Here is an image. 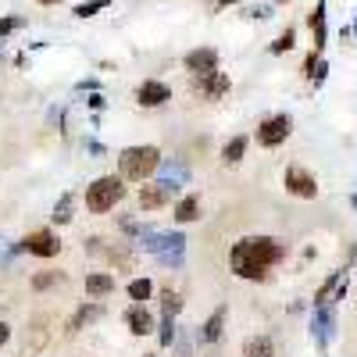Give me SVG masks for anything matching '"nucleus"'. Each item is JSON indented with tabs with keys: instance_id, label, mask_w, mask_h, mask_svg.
<instances>
[{
	"instance_id": "1",
	"label": "nucleus",
	"mask_w": 357,
	"mask_h": 357,
	"mask_svg": "<svg viewBox=\"0 0 357 357\" xmlns=\"http://www.w3.org/2000/svg\"><path fill=\"white\" fill-rule=\"evenodd\" d=\"M282 254H286V247L279 240H272V236H247V240L232 247L229 261L240 279H264V272L272 264H279Z\"/></svg>"
},
{
	"instance_id": "2",
	"label": "nucleus",
	"mask_w": 357,
	"mask_h": 357,
	"mask_svg": "<svg viewBox=\"0 0 357 357\" xmlns=\"http://www.w3.org/2000/svg\"><path fill=\"white\" fill-rule=\"evenodd\" d=\"M161 165V154L158 146H129V151H122V158H118V168H122V178H129V183H146Z\"/></svg>"
},
{
	"instance_id": "3",
	"label": "nucleus",
	"mask_w": 357,
	"mask_h": 357,
	"mask_svg": "<svg viewBox=\"0 0 357 357\" xmlns=\"http://www.w3.org/2000/svg\"><path fill=\"white\" fill-rule=\"evenodd\" d=\"M122 197H126V186H122V178H114V175H104V178H97L93 186H86V207L93 215L111 211Z\"/></svg>"
},
{
	"instance_id": "4",
	"label": "nucleus",
	"mask_w": 357,
	"mask_h": 357,
	"mask_svg": "<svg viewBox=\"0 0 357 357\" xmlns=\"http://www.w3.org/2000/svg\"><path fill=\"white\" fill-rule=\"evenodd\" d=\"M183 247H186V240L178 232H161V236L143 232V250H151L165 264H178V261H183Z\"/></svg>"
},
{
	"instance_id": "5",
	"label": "nucleus",
	"mask_w": 357,
	"mask_h": 357,
	"mask_svg": "<svg viewBox=\"0 0 357 357\" xmlns=\"http://www.w3.org/2000/svg\"><path fill=\"white\" fill-rule=\"evenodd\" d=\"M289 132H293V118L289 114H272L257 126V143L261 146H279V143H286Z\"/></svg>"
},
{
	"instance_id": "6",
	"label": "nucleus",
	"mask_w": 357,
	"mask_h": 357,
	"mask_svg": "<svg viewBox=\"0 0 357 357\" xmlns=\"http://www.w3.org/2000/svg\"><path fill=\"white\" fill-rule=\"evenodd\" d=\"M175 193H178L175 183H146L139 190V207H143V211H158V207H165Z\"/></svg>"
},
{
	"instance_id": "7",
	"label": "nucleus",
	"mask_w": 357,
	"mask_h": 357,
	"mask_svg": "<svg viewBox=\"0 0 357 357\" xmlns=\"http://www.w3.org/2000/svg\"><path fill=\"white\" fill-rule=\"evenodd\" d=\"M22 250L36 254V257H54L57 250H61V243H57V236H54L50 229H36V232H29V236H25Z\"/></svg>"
},
{
	"instance_id": "8",
	"label": "nucleus",
	"mask_w": 357,
	"mask_h": 357,
	"mask_svg": "<svg viewBox=\"0 0 357 357\" xmlns=\"http://www.w3.org/2000/svg\"><path fill=\"white\" fill-rule=\"evenodd\" d=\"M286 190H289L293 197L311 200V197L318 193V183H314V175L304 172V168H286Z\"/></svg>"
},
{
	"instance_id": "9",
	"label": "nucleus",
	"mask_w": 357,
	"mask_h": 357,
	"mask_svg": "<svg viewBox=\"0 0 357 357\" xmlns=\"http://www.w3.org/2000/svg\"><path fill=\"white\" fill-rule=\"evenodd\" d=\"M229 86H232L229 75L218 72V68H215V72H207V75H197V89H200L207 100H222V97L229 93Z\"/></svg>"
},
{
	"instance_id": "10",
	"label": "nucleus",
	"mask_w": 357,
	"mask_h": 357,
	"mask_svg": "<svg viewBox=\"0 0 357 357\" xmlns=\"http://www.w3.org/2000/svg\"><path fill=\"white\" fill-rule=\"evenodd\" d=\"M136 100H139L143 107H161L165 100H172V89H168L165 82H158V79H146V82L136 89Z\"/></svg>"
},
{
	"instance_id": "11",
	"label": "nucleus",
	"mask_w": 357,
	"mask_h": 357,
	"mask_svg": "<svg viewBox=\"0 0 357 357\" xmlns=\"http://www.w3.org/2000/svg\"><path fill=\"white\" fill-rule=\"evenodd\" d=\"M186 68L193 75H207V72H215L218 68V54L211 47H200V50H190L186 54Z\"/></svg>"
},
{
	"instance_id": "12",
	"label": "nucleus",
	"mask_w": 357,
	"mask_h": 357,
	"mask_svg": "<svg viewBox=\"0 0 357 357\" xmlns=\"http://www.w3.org/2000/svg\"><path fill=\"white\" fill-rule=\"evenodd\" d=\"M126 325H129V333H132V336L154 333V318H151V311H146L143 304H132V307L126 311Z\"/></svg>"
},
{
	"instance_id": "13",
	"label": "nucleus",
	"mask_w": 357,
	"mask_h": 357,
	"mask_svg": "<svg viewBox=\"0 0 357 357\" xmlns=\"http://www.w3.org/2000/svg\"><path fill=\"white\" fill-rule=\"evenodd\" d=\"M86 293H89V296H107V293H114V275H107V272L86 275Z\"/></svg>"
},
{
	"instance_id": "14",
	"label": "nucleus",
	"mask_w": 357,
	"mask_h": 357,
	"mask_svg": "<svg viewBox=\"0 0 357 357\" xmlns=\"http://www.w3.org/2000/svg\"><path fill=\"white\" fill-rule=\"evenodd\" d=\"M343 289H347V279H343V272H336V275H329V282L318 289L314 301H318V304H329L333 296H343Z\"/></svg>"
},
{
	"instance_id": "15",
	"label": "nucleus",
	"mask_w": 357,
	"mask_h": 357,
	"mask_svg": "<svg viewBox=\"0 0 357 357\" xmlns=\"http://www.w3.org/2000/svg\"><path fill=\"white\" fill-rule=\"evenodd\" d=\"M243 151H247V136H236L222 146V161L225 165H240L243 161Z\"/></svg>"
},
{
	"instance_id": "16",
	"label": "nucleus",
	"mask_w": 357,
	"mask_h": 357,
	"mask_svg": "<svg viewBox=\"0 0 357 357\" xmlns=\"http://www.w3.org/2000/svg\"><path fill=\"white\" fill-rule=\"evenodd\" d=\"M222 325H225V307H218L211 318H207V325H204V333H200V340L204 343H215L218 336H222Z\"/></svg>"
},
{
	"instance_id": "17",
	"label": "nucleus",
	"mask_w": 357,
	"mask_h": 357,
	"mask_svg": "<svg viewBox=\"0 0 357 357\" xmlns=\"http://www.w3.org/2000/svg\"><path fill=\"white\" fill-rule=\"evenodd\" d=\"M311 33H314V50L325 43V0H318V8L311 11Z\"/></svg>"
},
{
	"instance_id": "18",
	"label": "nucleus",
	"mask_w": 357,
	"mask_h": 357,
	"mask_svg": "<svg viewBox=\"0 0 357 357\" xmlns=\"http://www.w3.org/2000/svg\"><path fill=\"white\" fill-rule=\"evenodd\" d=\"M197 215H200V197H183L178 200V207H175L178 222H197Z\"/></svg>"
},
{
	"instance_id": "19",
	"label": "nucleus",
	"mask_w": 357,
	"mask_h": 357,
	"mask_svg": "<svg viewBox=\"0 0 357 357\" xmlns=\"http://www.w3.org/2000/svg\"><path fill=\"white\" fill-rule=\"evenodd\" d=\"M93 318H100V304H89V307H79L75 311V318L68 321V333H79L86 321H93Z\"/></svg>"
},
{
	"instance_id": "20",
	"label": "nucleus",
	"mask_w": 357,
	"mask_h": 357,
	"mask_svg": "<svg viewBox=\"0 0 357 357\" xmlns=\"http://www.w3.org/2000/svg\"><path fill=\"white\" fill-rule=\"evenodd\" d=\"M243 357H272V340H268V336L247 340V347H243Z\"/></svg>"
},
{
	"instance_id": "21",
	"label": "nucleus",
	"mask_w": 357,
	"mask_h": 357,
	"mask_svg": "<svg viewBox=\"0 0 357 357\" xmlns=\"http://www.w3.org/2000/svg\"><path fill=\"white\" fill-rule=\"evenodd\" d=\"M151 293H154V282H151V279H132V282H129V296H132L136 304H143Z\"/></svg>"
},
{
	"instance_id": "22",
	"label": "nucleus",
	"mask_w": 357,
	"mask_h": 357,
	"mask_svg": "<svg viewBox=\"0 0 357 357\" xmlns=\"http://www.w3.org/2000/svg\"><path fill=\"white\" fill-rule=\"evenodd\" d=\"M107 4H111V0H86V4H79V8H75V15H79V18H89V15L104 11Z\"/></svg>"
},
{
	"instance_id": "23",
	"label": "nucleus",
	"mask_w": 357,
	"mask_h": 357,
	"mask_svg": "<svg viewBox=\"0 0 357 357\" xmlns=\"http://www.w3.org/2000/svg\"><path fill=\"white\" fill-rule=\"evenodd\" d=\"M161 307H165V314H178V307H183V301H178V293L165 289V293H161Z\"/></svg>"
},
{
	"instance_id": "24",
	"label": "nucleus",
	"mask_w": 357,
	"mask_h": 357,
	"mask_svg": "<svg viewBox=\"0 0 357 357\" xmlns=\"http://www.w3.org/2000/svg\"><path fill=\"white\" fill-rule=\"evenodd\" d=\"M68 218H72V197L65 193V197H61V204L54 207V222H61V225H65Z\"/></svg>"
},
{
	"instance_id": "25",
	"label": "nucleus",
	"mask_w": 357,
	"mask_h": 357,
	"mask_svg": "<svg viewBox=\"0 0 357 357\" xmlns=\"http://www.w3.org/2000/svg\"><path fill=\"white\" fill-rule=\"evenodd\" d=\"M175 314H165V321H161V347H172V340H175V321H172Z\"/></svg>"
},
{
	"instance_id": "26",
	"label": "nucleus",
	"mask_w": 357,
	"mask_h": 357,
	"mask_svg": "<svg viewBox=\"0 0 357 357\" xmlns=\"http://www.w3.org/2000/svg\"><path fill=\"white\" fill-rule=\"evenodd\" d=\"M282 50H293V29H286V33L272 43V54H282Z\"/></svg>"
},
{
	"instance_id": "27",
	"label": "nucleus",
	"mask_w": 357,
	"mask_h": 357,
	"mask_svg": "<svg viewBox=\"0 0 357 357\" xmlns=\"http://www.w3.org/2000/svg\"><path fill=\"white\" fill-rule=\"evenodd\" d=\"M18 25H22V18H0V36H8V33H15Z\"/></svg>"
},
{
	"instance_id": "28",
	"label": "nucleus",
	"mask_w": 357,
	"mask_h": 357,
	"mask_svg": "<svg viewBox=\"0 0 357 357\" xmlns=\"http://www.w3.org/2000/svg\"><path fill=\"white\" fill-rule=\"evenodd\" d=\"M50 282H57V272H47V275H36V279H33V286H36V289H47Z\"/></svg>"
},
{
	"instance_id": "29",
	"label": "nucleus",
	"mask_w": 357,
	"mask_h": 357,
	"mask_svg": "<svg viewBox=\"0 0 357 357\" xmlns=\"http://www.w3.org/2000/svg\"><path fill=\"white\" fill-rule=\"evenodd\" d=\"M8 340H11V325H8V321H0V347H4Z\"/></svg>"
},
{
	"instance_id": "30",
	"label": "nucleus",
	"mask_w": 357,
	"mask_h": 357,
	"mask_svg": "<svg viewBox=\"0 0 357 357\" xmlns=\"http://www.w3.org/2000/svg\"><path fill=\"white\" fill-rule=\"evenodd\" d=\"M225 4H236V0H218V8H225Z\"/></svg>"
},
{
	"instance_id": "31",
	"label": "nucleus",
	"mask_w": 357,
	"mask_h": 357,
	"mask_svg": "<svg viewBox=\"0 0 357 357\" xmlns=\"http://www.w3.org/2000/svg\"><path fill=\"white\" fill-rule=\"evenodd\" d=\"M40 4H57V0H40Z\"/></svg>"
}]
</instances>
